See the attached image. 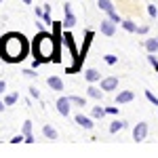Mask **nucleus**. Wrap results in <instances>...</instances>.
Returning a JSON list of instances; mask_svg holds the SVG:
<instances>
[{
	"label": "nucleus",
	"instance_id": "4",
	"mask_svg": "<svg viewBox=\"0 0 158 158\" xmlns=\"http://www.w3.org/2000/svg\"><path fill=\"white\" fill-rule=\"evenodd\" d=\"M55 108H57V112H59L61 116H70L72 101H70V97H59L57 101H55Z\"/></svg>",
	"mask_w": 158,
	"mask_h": 158
},
{
	"label": "nucleus",
	"instance_id": "8",
	"mask_svg": "<svg viewBox=\"0 0 158 158\" xmlns=\"http://www.w3.org/2000/svg\"><path fill=\"white\" fill-rule=\"evenodd\" d=\"M116 25H118V23H114V21L108 17V19H103V21H101L99 30H101L106 36H114V34H116Z\"/></svg>",
	"mask_w": 158,
	"mask_h": 158
},
{
	"label": "nucleus",
	"instance_id": "9",
	"mask_svg": "<svg viewBox=\"0 0 158 158\" xmlns=\"http://www.w3.org/2000/svg\"><path fill=\"white\" fill-rule=\"evenodd\" d=\"M103 93H106V91H103L101 86H95V82L86 86V95H89L91 99H95V101H99V99L103 97Z\"/></svg>",
	"mask_w": 158,
	"mask_h": 158
},
{
	"label": "nucleus",
	"instance_id": "21",
	"mask_svg": "<svg viewBox=\"0 0 158 158\" xmlns=\"http://www.w3.org/2000/svg\"><path fill=\"white\" fill-rule=\"evenodd\" d=\"M70 101H72L76 108H85V106H86V99L85 97H78V95H70Z\"/></svg>",
	"mask_w": 158,
	"mask_h": 158
},
{
	"label": "nucleus",
	"instance_id": "25",
	"mask_svg": "<svg viewBox=\"0 0 158 158\" xmlns=\"http://www.w3.org/2000/svg\"><path fill=\"white\" fill-rule=\"evenodd\" d=\"M148 61H150V65L154 68V72H158V59H156V53H148Z\"/></svg>",
	"mask_w": 158,
	"mask_h": 158
},
{
	"label": "nucleus",
	"instance_id": "34",
	"mask_svg": "<svg viewBox=\"0 0 158 158\" xmlns=\"http://www.w3.org/2000/svg\"><path fill=\"white\" fill-rule=\"evenodd\" d=\"M42 13H44V9H38V6H36V17H40V19H42Z\"/></svg>",
	"mask_w": 158,
	"mask_h": 158
},
{
	"label": "nucleus",
	"instance_id": "28",
	"mask_svg": "<svg viewBox=\"0 0 158 158\" xmlns=\"http://www.w3.org/2000/svg\"><path fill=\"white\" fill-rule=\"evenodd\" d=\"M148 32H150V25H137V34H141V36H146Z\"/></svg>",
	"mask_w": 158,
	"mask_h": 158
},
{
	"label": "nucleus",
	"instance_id": "29",
	"mask_svg": "<svg viewBox=\"0 0 158 158\" xmlns=\"http://www.w3.org/2000/svg\"><path fill=\"white\" fill-rule=\"evenodd\" d=\"M106 114H110V116H116V114H118V108H116V106H108V108H106Z\"/></svg>",
	"mask_w": 158,
	"mask_h": 158
},
{
	"label": "nucleus",
	"instance_id": "36",
	"mask_svg": "<svg viewBox=\"0 0 158 158\" xmlns=\"http://www.w3.org/2000/svg\"><path fill=\"white\" fill-rule=\"evenodd\" d=\"M21 2H23V4H32V0H21Z\"/></svg>",
	"mask_w": 158,
	"mask_h": 158
},
{
	"label": "nucleus",
	"instance_id": "19",
	"mask_svg": "<svg viewBox=\"0 0 158 158\" xmlns=\"http://www.w3.org/2000/svg\"><path fill=\"white\" fill-rule=\"evenodd\" d=\"M124 127H127L124 120H114L112 124H110V133H118V131H122Z\"/></svg>",
	"mask_w": 158,
	"mask_h": 158
},
{
	"label": "nucleus",
	"instance_id": "2",
	"mask_svg": "<svg viewBox=\"0 0 158 158\" xmlns=\"http://www.w3.org/2000/svg\"><path fill=\"white\" fill-rule=\"evenodd\" d=\"M59 47H61V42H57L53 32L40 30L36 34V38L32 40V55H34V59L42 61V63L59 61Z\"/></svg>",
	"mask_w": 158,
	"mask_h": 158
},
{
	"label": "nucleus",
	"instance_id": "12",
	"mask_svg": "<svg viewBox=\"0 0 158 158\" xmlns=\"http://www.w3.org/2000/svg\"><path fill=\"white\" fill-rule=\"evenodd\" d=\"M133 99H135L133 91H120V93L116 95V103H118V106H124V103H131Z\"/></svg>",
	"mask_w": 158,
	"mask_h": 158
},
{
	"label": "nucleus",
	"instance_id": "3",
	"mask_svg": "<svg viewBox=\"0 0 158 158\" xmlns=\"http://www.w3.org/2000/svg\"><path fill=\"white\" fill-rule=\"evenodd\" d=\"M61 23H63V27H68V30L76 25V15H74L72 4H70V2L63 4V21H61Z\"/></svg>",
	"mask_w": 158,
	"mask_h": 158
},
{
	"label": "nucleus",
	"instance_id": "37",
	"mask_svg": "<svg viewBox=\"0 0 158 158\" xmlns=\"http://www.w3.org/2000/svg\"><path fill=\"white\" fill-rule=\"evenodd\" d=\"M0 4H2V0H0Z\"/></svg>",
	"mask_w": 158,
	"mask_h": 158
},
{
	"label": "nucleus",
	"instance_id": "11",
	"mask_svg": "<svg viewBox=\"0 0 158 158\" xmlns=\"http://www.w3.org/2000/svg\"><path fill=\"white\" fill-rule=\"evenodd\" d=\"M85 78H86V82H89V85H93V82H101V78H103V76H101V72H99V70L89 68V70L85 72Z\"/></svg>",
	"mask_w": 158,
	"mask_h": 158
},
{
	"label": "nucleus",
	"instance_id": "7",
	"mask_svg": "<svg viewBox=\"0 0 158 158\" xmlns=\"http://www.w3.org/2000/svg\"><path fill=\"white\" fill-rule=\"evenodd\" d=\"M101 89H103L106 93L116 91V89H118V78H116V76H106V78H101Z\"/></svg>",
	"mask_w": 158,
	"mask_h": 158
},
{
	"label": "nucleus",
	"instance_id": "18",
	"mask_svg": "<svg viewBox=\"0 0 158 158\" xmlns=\"http://www.w3.org/2000/svg\"><path fill=\"white\" fill-rule=\"evenodd\" d=\"M42 135H44L47 139H57V131H55L51 124H44V127H42Z\"/></svg>",
	"mask_w": 158,
	"mask_h": 158
},
{
	"label": "nucleus",
	"instance_id": "6",
	"mask_svg": "<svg viewBox=\"0 0 158 158\" xmlns=\"http://www.w3.org/2000/svg\"><path fill=\"white\" fill-rule=\"evenodd\" d=\"M74 120H76V124H78V127H82V129H86V131H91V129L95 127V122H93V116L76 114V116H74Z\"/></svg>",
	"mask_w": 158,
	"mask_h": 158
},
{
	"label": "nucleus",
	"instance_id": "14",
	"mask_svg": "<svg viewBox=\"0 0 158 158\" xmlns=\"http://www.w3.org/2000/svg\"><path fill=\"white\" fill-rule=\"evenodd\" d=\"M97 6H99L103 13H106V15H110V13L116 11V9H114V4H112L110 0H97Z\"/></svg>",
	"mask_w": 158,
	"mask_h": 158
},
{
	"label": "nucleus",
	"instance_id": "27",
	"mask_svg": "<svg viewBox=\"0 0 158 158\" xmlns=\"http://www.w3.org/2000/svg\"><path fill=\"white\" fill-rule=\"evenodd\" d=\"M148 15L156 19V15H158V9H156V6H154V4H148Z\"/></svg>",
	"mask_w": 158,
	"mask_h": 158
},
{
	"label": "nucleus",
	"instance_id": "23",
	"mask_svg": "<svg viewBox=\"0 0 158 158\" xmlns=\"http://www.w3.org/2000/svg\"><path fill=\"white\" fill-rule=\"evenodd\" d=\"M17 101H19V93H9V95L4 97V103H6V106H15Z\"/></svg>",
	"mask_w": 158,
	"mask_h": 158
},
{
	"label": "nucleus",
	"instance_id": "26",
	"mask_svg": "<svg viewBox=\"0 0 158 158\" xmlns=\"http://www.w3.org/2000/svg\"><path fill=\"white\" fill-rule=\"evenodd\" d=\"M103 59H106L108 65H114V63L118 61V57H116V55H103Z\"/></svg>",
	"mask_w": 158,
	"mask_h": 158
},
{
	"label": "nucleus",
	"instance_id": "17",
	"mask_svg": "<svg viewBox=\"0 0 158 158\" xmlns=\"http://www.w3.org/2000/svg\"><path fill=\"white\" fill-rule=\"evenodd\" d=\"M51 27H53V36L57 38V42H61V36H63V27H61V23L59 21H53Z\"/></svg>",
	"mask_w": 158,
	"mask_h": 158
},
{
	"label": "nucleus",
	"instance_id": "13",
	"mask_svg": "<svg viewBox=\"0 0 158 158\" xmlns=\"http://www.w3.org/2000/svg\"><path fill=\"white\" fill-rule=\"evenodd\" d=\"M47 85H49L53 91H63V80H61L59 76H49V78H47Z\"/></svg>",
	"mask_w": 158,
	"mask_h": 158
},
{
	"label": "nucleus",
	"instance_id": "5",
	"mask_svg": "<svg viewBox=\"0 0 158 158\" xmlns=\"http://www.w3.org/2000/svg\"><path fill=\"white\" fill-rule=\"evenodd\" d=\"M148 137V122H137L133 127V139L135 141H143Z\"/></svg>",
	"mask_w": 158,
	"mask_h": 158
},
{
	"label": "nucleus",
	"instance_id": "30",
	"mask_svg": "<svg viewBox=\"0 0 158 158\" xmlns=\"http://www.w3.org/2000/svg\"><path fill=\"white\" fill-rule=\"evenodd\" d=\"M23 74L27 76V78H36L38 72H34V68H27V70H23Z\"/></svg>",
	"mask_w": 158,
	"mask_h": 158
},
{
	"label": "nucleus",
	"instance_id": "22",
	"mask_svg": "<svg viewBox=\"0 0 158 158\" xmlns=\"http://www.w3.org/2000/svg\"><path fill=\"white\" fill-rule=\"evenodd\" d=\"M42 21L47 25L53 23V17H51V4H44V13H42Z\"/></svg>",
	"mask_w": 158,
	"mask_h": 158
},
{
	"label": "nucleus",
	"instance_id": "33",
	"mask_svg": "<svg viewBox=\"0 0 158 158\" xmlns=\"http://www.w3.org/2000/svg\"><path fill=\"white\" fill-rule=\"evenodd\" d=\"M4 91H6V82H4V80H0V95H2Z\"/></svg>",
	"mask_w": 158,
	"mask_h": 158
},
{
	"label": "nucleus",
	"instance_id": "35",
	"mask_svg": "<svg viewBox=\"0 0 158 158\" xmlns=\"http://www.w3.org/2000/svg\"><path fill=\"white\" fill-rule=\"evenodd\" d=\"M6 108V103H4V101H2V99H0V112H2V110Z\"/></svg>",
	"mask_w": 158,
	"mask_h": 158
},
{
	"label": "nucleus",
	"instance_id": "15",
	"mask_svg": "<svg viewBox=\"0 0 158 158\" xmlns=\"http://www.w3.org/2000/svg\"><path fill=\"white\" fill-rule=\"evenodd\" d=\"M120 25H122V30H127L129 34H137V23L131 21V19H122Z\"/></svg>",
	"mask_w": 158,
	"mask_h": 158
},
{
	"label": "nucleus",
	"instance_id": "10",
	"mask_svg": "<svg viewBox=\"0 0 158 158\" xmlns=\"http://www.w3.org/2000/svg\"><path fill=\"white\" fill-rule=\"evenodd\" d=\"M21 133L25 137V143H34L36 141V137H34V131H32V120H25L23 122V129H21Z\"/></svg>",
	"mask_w": 158,
	"mask_h": 158
},
{
	"label": "nucleus",
	"instance_id": "32",
	"mask_svg": "<svg viewBox=\"0 0 158 158\" xmlns=\"http://www.w3.org/2000/svg\"><path fill=\"white\" fill-rule=\"evenodd\" d=\"M30 95H32L34 99H40V91H38L36 86H30Z\"/></svg>",
	"mask_w": 158,
	"mask_h": 158
},
{
	"label": "nucleus",
	"instance_id": "16",
	"mask_svg": "<svg viewBox=\"0 0 158 158\" xmlns=\"http://www.w3.org/2000/svg\"><path fill=\"white\" fill-rule=\"evenodd\" d=\"M143 47H146L148 53H156V51H158V38H146Z\"/></svg>",
	"mask_w": 158,
	"mask_h": 158
},
{
	"label": "nucleus",
	"instance_id": "24",
	"mask_svg": "<svg viewBox=\"0 0 158 158\" xmlns=\"http://www.w3.org/2000/svg\"><path fill=\"white\" fill-rule=\"evenodd\" d=\"M146 99L150 101V103H152V106H154V108H158V97L154 95V93H152V91H150V89L146 91Z\"/></svg>",
	"mask_w": 158,
	"mask_h": 158
},
{
	"label": "nucleus",
	"instance_id": "20",
	"mask_svg": "<svg viewBox=\"0 0 158 158\" xmlns=\"http://www.w3.org/2000/svg\"><path fill=\"white\" fill-rule=\"evenodd\" d=\"M91 116H93V118H103V116H106V108H101V106H93Z\"/></svg>",
	"mask_w": 158,
	"mask_h": 158
},
{
	"label": "nucleus",
	"instance_id": "31",
	"mask_svg": "<svg viewBox=\"0 0 158 158\" xmlns=\"http://www.w3.org/2000/svg\"><path fill=\"white\" fill-rule=\"evenodd\" d=\"M21 141H25V137H23V133H19V135H15L11 139V143H21Z\"/></svg>",
	"mask_w": 158,
	"mask_h": 158
},
{
	"label": "nucleus",
	"instance_id": "1",
	"mask_svg": "<svg viewBox=\"0 0 158 158\" xmlns=\"http://www.w3.org/2000/svg\"><path fill=\"white\" fill-rule=\"evenodd\" d=\"M32 51V42L19 34V32H9L0 38V57L6 63H19L23 61Z\"/></svg>",
	"mask_w": 158,
	"mask_h": 158
}]
</instances>
